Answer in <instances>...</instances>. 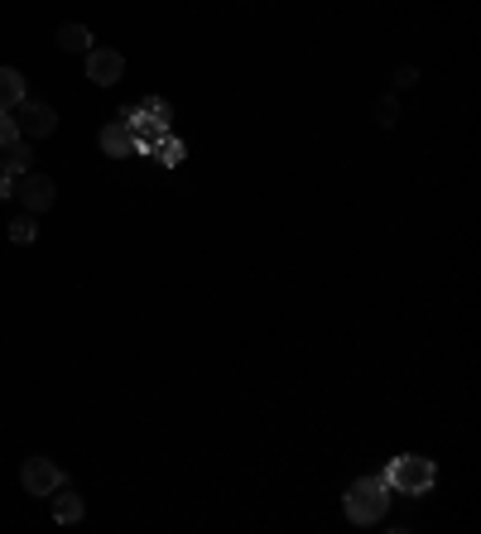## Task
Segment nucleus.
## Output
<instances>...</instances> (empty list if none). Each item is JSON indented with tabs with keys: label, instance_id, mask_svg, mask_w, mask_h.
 Segmentation results:
<instances>
[{
	"label": "nucleus",
	"instance_id": "1",
	"mask_svg": "<svg viewBox=\"0 0 481 534\" xmlns=\"http://www.w3.org/2000/svg\"><path fill=\"white\" fill-rule=\"evenodd\" d=\"M386 511H390L386 476H357V482L347 486V520H357V525H376V520H386Z\"/></svg>",
	"mask_w": 481,
	"mask_h": 534
},
{
	"label": "nucleus",
	"instance_id": "2",
	"mask_svg": "<svg viewBox=\"0 0 481 534\" xmlns=\"http://www.w3.org/2000/svg\"><path fill=\"white\" fill-rule=\"evenodd\" d=\"M438 482V467L429 457H414V453H400L386 467V486L390 491H404V496H419V491H429Z\"/></svg>",
	"mask_w": 481,
	"mask_h": 534
},
{
	"label": "nucleus",
	"instance_id": "3",
	"mask_svg": "<svg viewBox=\"0 0 481 534\" xmlns=\"http://www.w3.org/2000/svg\"><path fill=\"white\" fill-rule=\"evenodd\" d=\"M20 482H24L30 496H53V491L63 486V467H59V462H49V457H30L20 467Z\"/></svg>",
	"mask_w": 481,
	"mask_h": 534
},
{
	"label": "nucleus",
	"instance_id": "4",
	"mask_svg": "<svg viewBox=\"0 0 481 534\" xmlns=\"http://www.w3.org/2000/svg\"><path fill=\"white\" fill-rule=\"evenodd\" d=\"M15 198L30 207V213H49L53 198H59V188H53L49 174H20L15 178Z\"/></svg>",
	"mask_w": 481,
	"mask_h": 534
},
{
	"label": "nucleus",
	"instance_id": "5",
	"mask_svg": "<svg viewBox=\"0 0 481 534\" xmlns=\"http://www.w3.org/2000/svg\"><path fill=\"white\" fill-rule=\"evenodd\" d=\"M87 77L96 82V87H116V82L125 77V59L116 49H92L87 53Z\"/></svg>",
	"mask_w": 481,
	"mask_h": 534
},
{
	"label": "nucleus",
	"instance_id": "6",
	"mask_svg": "<svg viewBox=\"0 0 481 534\" xmlns=\"http://www.w3.org/2000/svg\"><path fill=\"white\" fill-rule=\"evenodd\" d=\"M121 121L131 125V135H135V154H150V149L168 135V125L150 121V116H140V106H125V111H121Z\"/></svg>",
	"mask_w": 481,
	"mask_h": 534
},
{
	"label": "nucleus",
	"instance_id": "7",
	"mask_svg": "<svg viewBox=\"0 0 481 534\" xmlns=\"http://www.w3.org/2000/svg\"><path fill=\"white\" fill-rule=\"evenodd\" d=\"M20 131H30V135H53L59 131V111H53L49 102H20Z\"/></svg>",
	"mask_w": 481,
	"mask_h": 534
},
{
	"label": "nucleus",
	"instance_id": "8",
	"mask_svg": "<svg viewBox=\"0 0 481 534\" xmlns=\"http://www.w3.org/2000/svg\"><path fill=\"white\" fill-rule=\"evenodd\" d=\"M102 154H106V159H125V154H135L131 125H125V121H111L106 131H102Z\"/></svg>",
	"mask_w": 481,
	"mask_h": 534
},
{
	"label": "nucleus",
	"instance_id": "9",
	"mask_svg": "<svg viewBox=\"0 0 481 534\" xmlns=\"http://www.w3.org/2000/svg\"><path fill=\"white\" fill-rule=\"evenodd\" d=\"M24 102V77L15 68H0V111H15Z\"/></svg>",
	"mask_w": 481,
	"mask_h": 534
},
{
	"label": "nucleus",
	"instance_id": "10",
	"mask_svg": "<svg viewBox=\"0 0 481 534\" xmlns=\"http://www.w3.org/2000/svg\"><path fill=\"white\" fill-rule=\"evenodd\" d=\"M53 496H59V501H53V520H59V525H77V520L87 515V505H82L73 491H63V486H59Z\"/></svg>",
	"mask_w": 481,
	"mask_h": 534
},
{
	"label": "nucleus",
	"instance_id": "11",
	"mask_svg": "<svg viewBox=\"0 0 481 534\" xmlns=\"http://www.w3.org/2000/svg\"><path fill=\"white\" fill-rule=\"evenodd\" d=\"M59 49L63 53H92V30H87V24H63V30H59Z\"/></svg>",
	"mask_w": 481,
	"mask_h": 534
},
{
	"label": "nucleus",
	"instance_id": "12",
	"mask_svg": "<svg viewBox=\"0 0 481 534\" xmlns=\"http://www.w3.org/2000/svg\"><path fill=\"white\" fill-rule=\"evenodd\" d=\"M30 159H34V154H30V145H24V140H15V145L5 149V159H0V168L20 178V174H30Z\"/></svg>",
	"mask_w": 481,
	"mask_h": 534
},
{
	"label": "nucleus",
	"instance_id": "13",
	"mask_svg": "<svg viewBox=\"0 0 481 534\" xmlns=\"http://www.w3.org/2000/svg\"><path fill=\"white\" fill-rule=\"evenodd\" d=\"M150 154H154V159H159L164 168H174V164H183V154H188V149H183V140H178V135H164Z\"/></svg>",
	"mask_w": 481,
	"mask_h": 534
},
{
	"label": "nucleus",
	"instance_id": "14",
	"mask_svg": "<svg viewBox=\"0 0 481 534\" xmlns=\"http://www.w3.org/2000/svg\"><path fill=\"white\" fill-rule=\"evenodd\" d=\"M15 140H24L20 131V116H10V111H0V149H10Z\"/></svg>",
	"mask_w": 481,
	"mask_h": 534
},
{
	"label": "nucleus",
	"instance_id": "15",
	"mask_svg": "<svg viewBox=\"0 0 481 534\" xmlns=\"http://www.w3.org/2000/svg\"><path fill=\"white\" fill-rule=\"evenodd\" d=\"M34 236H39L34 217H15V222H10V241H15V246H30Z\"/></svg>",
	"mask_w": 481,
	"mask_h": 534
},
{
	"label": "nucleus",
	"instance_id": "16",
	"mask_svg": "<svg viewBox=\"0 0 481 534\" xmlns=\"http://www.w3.org/2000/svg\"><path fill=\"white\" fill-rule=\"evenodd\" d=\"M140 116H150V121L168 125V102H164V96H145V102H140Z\"/></svg>",
	"mask_w": 481,
	"mask_h": 534
},
{
	"label": "nucleus",
	"instance_id": "17",
	"mask_svg": "<svg viewBox=\"0 0 481 534\" xmlns=\"http://www.w3.org/2000/svg\"><path fill=\"white\" fill-rule=\"evenodd\" d=\"M376 121L395 125V121H400V102H395V96H380V102H376Z\"/></svg>",
	"mask_w": 481,
	"mask_h": 534
},
{
	"label": "nucleus",
	"instance_id": "18",
	"mask_svg": "<svg viewBox=\"0 0 481 534\" xmlns=\"http://www.w3.org/2000/svg\"><path fill=\"white\" fill-rule=\"evenodd\" d=\"M419 82V68H400V73H395V87H414Z\"/></svg>",
	"mask_w": 481,
	"mask_h": 534
},
{
	"label": "nucleus",
	"instance_id": "19",
	"mask_svg": "<svg viewBox=\"0 0 481 534\" xmlns=\"http://www.w3.org/2000/svg\"><path fill=\"white\" fill-rule=\"evenodd\" d=\"M10 193H15V174H5V168H0V198H10Z\"/></svg>",
	"mask_w": 481,
	"mask_h": 534
}]
</instances>
